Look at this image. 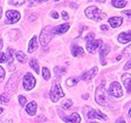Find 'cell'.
Masks as SVG:
<instances>
[{"label": "cell", "instance_id": "d6986e66", "mask_svg": "<svg viewBox=\"0 0 131 123\" xmlns=\"http://www.w3.org/2000/svg\"><path fill=\"white\" fill-rule=\"evenodd\" d=\"M38 48V41H37V37L34 36V37L31 39V41H29V46H28V52L29 53H32L35 50H37Z\"/></svg>", "mask_w": 131, "mask_h": 123}, {"label": "cell", "instance_id": "e575fe53", "mask_svg": "<svg viewBox=\"0 0 131 123\" xmlns=\"http://www.w3.org/2000/svg\"><path fill=\"white\" fill-rule=\"evenodd\" d=\"M123 15H126V17L131 19V10H127V11H123Z\"/></svg>", "mask_w": 131, "mask_h": 123}, {"label": "cell", "instance_id": "52a82bcc", "mask_svg": "<svg viewBox=\"0 0 131 123\" xmlns=\"http://www.w3.org/2000/svg\"><path fill=\"white\" fill-rule=\"evenodd\" d=\"M108 92H109V94L114 96V97H121V96H123V89H122V87H121L119 83L117 82H114L111 84Z\"/></svg>", "mask_w": 131, "mask_h": 123}, {"label": "cell", "instance_id": "2e32d148", "mask_svg": "<svg viewBox=\"0 0 131 123\" xmlns=\"http://www.w3.org/2000/svg\"><path fill=\"white\" fill-rule=\"evenodd\" d=\"M26 112L27 114H29V115H35L37 113V103L35 101L30 102L26 107Z\"/></svg>", "mask_w": 131, "mask_h": 123}, {"label": "cell", "instance_id": "7bdbcfd3", "mask_svg": "<svg viewBox=\"0 0 131 123\" xmlns=\"http://www.w3.org/2000/svg\"><path fill=\"white\" fill-rule=\"evenodd\" d=\"M1 16H2V8L0 7V18H1Z\"/></svg>", "mask_w": 131, "mask_h": 123}, {"label": "cell", "instance_id": "ab89813d", "mask_svg": "<svg viewBox=\"0 0 131 123\" xmlns=\"http://www.w3.org/2000/svg\"><path fill=\"white\" fill-rule=\"evenodd\" d=\"M116 123H125V121L123 120V117H119V118L116 120Z\"/></svg>", "mask_w": 131, "mask_h": 123}, {"label": "cell", "instance_id": "6da1fadb", "mask_svg": "<svg viewBox=\"0 0 131 123\" xmlns=\"http://www.w3.org/2000/svg\"><path fill=\"white\" fill-rule=\"evenodd\" d=\"M85 14H86V16L89 18L97 21L101 20V19L106 17V15L102 14V13L100 12V10L97 7H95V6H91L89 8H87L86 11H85Z\"/></svg>", "mask_w": 131, "mask_h": 123}, {"label": "cell", "instance_id": "ac0fdd59", "mask_svg": "<svg viewBox=\"0 0 131 123\" xmlns=\"http://www.w3.org/2000/svg\"><path fill=\"white\" fill-rule=\"evenodd\" d=\"M109 23L110 25L113 27V28H117L122 25L123 23V18L119 17H111L109 18Z\"/></svg>", "mask_w": 131, "mask_h": 123}, {"label": "cell", "instance_id": "74e56055", "mask_svg": "<svg viewBox=\"0 0 131 123\" xmlns=\"http://www.w3.org/2000/svg\"><path fill=\"white\" fill-rule=\"evenodd\" d=\"M51 17H53V18H59V15H58V13L57 12H52L51 13Z\"/></svg>", "mask_w": 131, "mask_h": 123}, {"label": "cell", "instance_id": "7a4b0ae2", "mask_svg": "<svg viewBox=\"0 0 131 123\" xmlns=\"http://www.w3.org/2000/svg\"><path fill=\"white\" fill-rule=\"evenodd\" d=\"M95 101L97 104L101 105V106H106L107 105V95L106 91H105V86L103 83L96 89Z\"/></svg>", "mask_w": 131, "mask_h": 123}, {"label": "cell", "instance_id": "e0dca14e", "mask_svg": "<svg viewBox=\"0 0 131 123\" xmlns=\"http://www.w3.org/2000/svg\"><path fill=\"white\" fill-rule=\"evenodd\" d=\"M119 41H121L122 43H126L128 41H131V31L123 32V33L119 34Z\"/></svg>", "mask_w": 131, "mask_h": 123}, {"label": "cell", "instance_id": "9c48e42d", "mask_svg": "<svg viewBox=\"0 0 131 123\" xmlns=\"http://www.w3.org/2000/svg\"><path fill=\"white\" fill-rule=\"evenodd\" d=\"M6 17H7V23L9 24H13V23H16L19 20L20 18V14L16 11H13L10 10L6 13Z\"/></svg>", "mask_w": 131, "mask_h": 123}, {"label": "cell", "instance_id": "8fae6325", "mask_svg": "<svg viewBox=\"0 0 131 123\" xmlns=\"http://www.w3.org/2000/svg\"><path fill=\"white\" fill-rule=\"evenodd\" d=\"M96 74H97V67H93L92 69L88 70L85 73L82 74L81 79L84 80V81H88V80H91L92 78H94Z\"/></svg>", "mask_w": 131, "mask_h": 123}, {"label": "cell", "instance_id": "4fadbf2b", "mask_svg": "<svg viewBox=\"0 0 131 123\" xmlns=\"http://www.w3.org/2000/svg\"><path fill=\"white\" fill-rule=\"evenodd\" d=\"M70 28V24L69 23H64V24H61L59 26H56L52 29V33L56 34V35H60V34H64L66 33Z\"/></svg>", "mask_w": 131, "mask_h": 123}, {"label": "cell", "instance_id": "83f0119b", "mask_svg": "<svg viewBox=\"0 0 131 123\" xmlns=\"http://www.w3.org/2000/svg\"><path fill=\"white\" fill-rule=\"evenodd\" d=\"M123 54H124L125 56L130 57L131 56V44H129L128 46H126V47L123 49Z\"/></svg>", "mask_w": 131, "mask_h": 123}, {"label": "cell", "instance_id": "44dd1931", "mask_svg": "<svg viewBox=\"0 0 131 123\" xmlns=\"http://www.w3.org/2000/svg\"><path fill=\"white\" fill-rule=\"evenodd\" d=\"M16 57L17 59V61H20V63H26L27 61V57L24 53H22L20 51H17L16 53Z\"/></svg>", "mask_w": 131, "mask_h": 123}, {"label": "cell", "instance_id": "d6a6232c", "mask_svg": "<svg viewBox=\"0 0 131 123\" xmlns=\"http://www.w3.org/2000/svg\"><path fill=\"white\" fill-rule=\"evenodd\" d=\"M25 1H10V4L12 5H16V6H17V5H22L24 4Z\"/></svg>", "mask_w": 131, "mask_h": 123}, {"label": "cell", "instance_id": "4316f807", "mask_svg": "<svg viewBox=\"0 0 131 123\" xmlns=\"http://www.w3.org/2000/svg\"><path fill=\"white\" fill-rule=\"evenodd\" d=\"M42 76L45 80H49L50 79V71L48 70V68L46 67H43L42 68Z\"/></svg>", "mask_w": 131, "mask_h": 123}, {"label": "cell", "instance_id": "8992f818", "mask_svg": "<svg viewBox=\"0 0 131 123\" xmlns=\"http://www.w3.org/2000/svg\"><path fill=\"white\" fill-rule=\"evenodd\" d=\"M22 85H23V88H24L26 90H32L33 88L36 85V79L34 78L31 73H26L25 76L23 77V82H22Z\"/></svg>", "mask_w": 131, "mask_h": 123}, {"label": "cell", "instance_id": "7c38bea8", "mask_svg": "<svg viewBox=\"0 0 131 123\" xmlns=\"http://www.w3.org/2000/svg\"><path fill=\"white\" fill-rule=\"evenodd\" d=\"M63 120L66 121L67 123H80L81 122V117H80V115H78V114L74 113L72 115H68L66 117H63Z\"/></svg>", "mask_w": 131, "mask_h": 123}, {"label": "cell", "instance_id": "ffe728a7", "mask_svg": "<svg viewBox=\"0 0 131 123\" xmlns=\"http://www.w3.org/2000/svg\"><path fill=\"white\" fill-rule=\"evenodd\" d=\"M71 54L73 55L74 57H79V56H82L84 54V49L78 46V45H73L71 47Z\"/></svg>", "mask_w": 131, "mask_h": 123}, {"label": "cell", "instance_id": "5b68a950", "mask_svg": "<svg viewBox=\"0 0 131 123\" xmlns=\"http://www.w3.org/2000/svg\"><path fill=\"white\" fill-rule=\"evenodd\" d=\"M18 74L13 75L11 78L9 79V81L6 84V91L9 94H14L16 92V87H17V79H18Z\"/></svg>", "mask_w": 131, "mask_h": 123}, {"label": "cell", "instance_id": "7402d4cb", "mask_svg": "<svg viewBox=\"0 0 131 123\" xmlns=\"http://www.w3.org/2000/svg\"><path fill=\"white\" fill-rule=\"evenodd\" d=\"M127 4V1H122V0H115L112 1V5L115 8H123Z\"/></svg>", "mask_w": 131, "mask_h": 123}, {"label": "cell", "instance_id": "d4e9b609", "mask_svg": "<svg viewBox=\"0 0 131 123\" xmlns=\"http://www.w3.org/2000/svg\"><path fill=\"white\" fill-rule=\"evenodd\" d=\"M9 100H10V97H9L6 93H2V94L0 95V103H1V104H6V103H8Z\"/></svg>", "mask_w": 131, "mask_h": 123}, {"label": "cell", "instance_id": "603a6c76", "mask_svg": "<svg viewBox=\"0 0 131 123\" xmlns=\"http://www.w3.org/2000/svg\"><path fill=\"white\" fill-rule=\"evenodd\" d=\"M29 65H30V66H31L32 69H34L36 72H37V74L40 72V69H39V64H38V61L36 60V59H32L31 61H29Z\"/></svg>", "mask_w": 131, "mask_h": 123}, {"label": "cell", "instance_id": "cb8c5ba5", "mask_svg": "<svg viewBox=\"0 0 131 123\" xmlns=\"http://www.w3.org/2000/svg\"><path fill=\"white\" fill-rule=\"evenodd\" d=\"M78 81H79V79L78 78H75V77H70V78H69L68 80H67L66 84H67L69 87H72V86H74V85H76V84L78 83Z\"/></svg>", "mask_w": 131, "mask_h": 123}, {"label": "cell", "instance_id": "b9f144b4", "mask_svg": "<svg viewBox=\"0 0 131 123\" xmlns=\"http://www.w3.org/2000/svg\"><path fill=\"white\" fill-rule=\"evenodd\" d=\"M2 46H3V41H2V39L0 37V49L2 48Z\"/></svg>", "mask_w": 131, "mask_h": 123}, {"label": "cell", "instance_id": "277c9868", "mask_svg": "<svg viewBox=\"0 0 131 123\" xmlns=\"http://www.w3.org/2000/svg\"><path fill=\"white\" fill-rule=\"evenodd\" d=\"M52 28L50 26H46L45 28L42 29L41 33V36H40V41H41V45H45L48 43L49 41H51L52 39Z\"/></svg>", "mask_w": 131, "mask_h": 123}, {"label": "cell", "instance_id": "60d3db41", "mask_svg": "<svg viewBox=\"0 0 131 123\" xmlns=\"http://www.w3.org/2000/svg\"><path fill=\"white\" fill-rule=\"evenodd\" d=\"M100 28H101V30H105V31L108 30V27H107L106 25H101V26H100Z\"/></svg>", "mask_w": 131, "mask_h": 123}, {"label": "cell", "instance_id": "7dc6e473", "mask_svg": "<svg viewBox=\"0 0 131 123\" xmlns=\"http://www.w3.org/2000/svg\"><path fill=\"white\" fill-rule=\"evenodd\" d=\"M92 123H96V122H92Z\"/></svg>", "mask_w": 131, "mask_h": 123}, {"label": "cell", "instance_id": "484cf974", "mask_svg": "<svg viewBox=\"0 0 131 123\" xmlns=\"http://www.w3.org/2000/svg\"><path fill=\"white\" fill-rule=\"evenodd\" d=\"M71 106H72V101H71V100H66V101H64L63 104H62V108H63L64 110L70 109Z\"/></svg>", "mask_w": 131, "mask_h": 123}, {"label": "cell", "instance_id": "bcb514c9", "mask_svg": "<svg viewBox=\"0 0 131 123\" xmlns=\"http://www.w3.org/2000/svg\"><path fill=\"white\" fill-rule=\"evenodd\" d=\"M2 111H3V109H2V108H1V107H0V114H1V113H2Z\"/></svg>", "mask_w": 131, "mask_h": 123}, {"label": "cell", "instance_id": "4dcf8cb0", "mask_svg": "<svg viewBox=\"0 0 131 123\" xmlns=\"http://www.w3.org/2000/svg\"><path fill=\"white\" fill-rule=\"evenodd\" d=\"M8 61V57L7 55H5V53H0V63H6Z\"/></svg>", "mask_w": 131, "mask_h": 123}, {"label": "cell", "instance_id": "1f68e13d", "mask_svg": "<svg viewBox=\"0 0 131 123\" xmlns=\"http://www.w3.org/2000/svg\"><path fill=\"white\" fill-rule=\"evenodd\" d=\"M5 77V70L0 66V82H2L4 80Z\"/></svg>", "mask_w": 131, "mask_h": 123}, {"label": "cell", "instance_id": "30bf717a", "mask_svg": "<svg viewBox=\"0 0 131 123\" xmlns=\"http://www.w3.org/2000/svg\"><path fill=\"white\" fill-rule=\"evenodd\" d=\"M110 50L111 47L109 45H103V46H101V49H100V52H99V57H100V61H101L102 66L106 65V56L110 52Z\"/></svg>", "mask_w": 131, "mask_h": 123}, {"label": "cell", "instance_id": "ba28073f", "mask_svg": "<svg viewBox=\"0 0 131 123\" xmlns=\"http://www.w3.org/2000/svg\"><path fill=\"white\" fill-rule=\"evenodd\" d=\"M102 45L101 40H92L87 42V50L92 54H94L95 51Z\"/></svg>", "mask_w": 131, "mask_h": 123}, {"label": "cell", "instance_id": "5bb4252c", "mask_svg": "<svg viewBox=\"0 0 131 123\" xmlns=\"http://www.w3.org/2000/svg\"><path fill=\"white\" fill-rule=\"evenodd\" d=\"M88 118H100V119H107V116L103 115L101 112L97 111V110H91L88 113Z\"/></svg>", "mask_w": 131, "mask_h": 123}, {"label": "cell", "instance_id": "f6af8a7d", "mask_svg": "<svg viewBox=\"0 0 131 123\" xmlns=\"http://www.w3.org/2000/svg\"><path fill=\"white\" fill-rule=\"evenodd\" d=\"M121 59H122V56H118V57H117V60H118V61L121 60Z\"/></svg>", "mask_w": 131, "mask_h": 123}, {"label": "cell", "instance_id": "ee69618b", "mask_svg": "<svg viewBox=\"0 0 131 123\" xmlns=\"http://www.w3.org/2000/svg\"><path fill=\"white\" fill-rule=\"evenodd\" d=\"M128 115H129V117H131V108L130 110H129V112H128Z\"/></svg>", "mask_w": 131, "mask_h": 123}, {"label": "cell", "instance_id": "f35d334b", "mask_svg": "<svg viewBox=\"0 0 131 123\" xmlns=\"http://www.w3.org/2000/svg\"><path fill=\"white\" fill-rule=\"evenodd\" d=\"M124 69H129V68H131V61H127V64L124 66V67H123Z\"/></svg>", "mask_w": 131, "mask_h": 123}, {"label": "cell", "instance_id": "836d02e7", "mask_svg": "<svg viewBox=\"0 0 131 123\" xmlns=\"http://www.w3.org/2000/svg\"><path fill=\"white\" fill-rule=\"evenodd\" d=\"M62 16H63V19H64V20H68V19H69V15H68V13L65 12V11L62 12Z\"/></svg>", "mask_w": 131, "mask_h": 123}, {"label": "cell", "instance_id": "8d00e7d4", "mask_svg": "<svg viewBox=\"0 0 131 123\" xmlns=\"http://www.w3.org/2000/svg\"><path fill=\"white\" fill-rule=\"evenodd\" d=\"M37 120L38 121H45V120H46V117H45V115H39L37 117Z\"/></svg>", "mask_w": 131, "mask_h": 123}, {"label": "cell", "instance_id": "3957f363", "mask_svg": "<svg viewBox=\"0 0 131 123\" xmlns=\"http://www.w3.org/2000/svg\"><path fill=\"white\" fill-rule=\"evenodd\" d=\"M64 96H65V93L63 92L61 86L57 82H55L53 84L52 90L50 91V99L53 102H57L59 99L61 98V97H64Z\"/></svg>", "mask_w": 131, "mask_h": 123}, {"label": "cell", "instance_id": "d590c367", "mask_svg": "<svg viewBox=\"0 0 131 123\" xmlns=\"http://www.w3.org/2000/svg\"><path fill=\"white\" fill-rule=\"evenodd\" d=\"M85 40H86V41H92V40H94V34H93V33H90L86 37V39H85Z\"/></svg>", "mask_w": 131, "mask_h": 123}, {"label": "cell", "instance_id": "9a60e30c", "mask_svg": "<svg viewBox=\"0 0 131 123\" xmlns=\"http://www.w3.org/2000/svg\"><path fill=\"white\" fill-rule=\"evenodd\" d=\"M122 80H123V83L126 89L127 92H131V74H123L122 76Z\"/></svg>", "mask_w": 131, "mask_h": 123}, {"label": "cell", "instance_id": "f546056e", "mask_svg": "<svg viewBox=\"0 0 131 123\" xmlns=\"http://www.w3.org/2000/svg\"><path fill=\"white\" fill-rule=\"evenodd\" d=\"M18 101H19L20 106L23 107L25 104H26V101H27V100H26V98H25L23 95H19V96H18Z\"/></svg>", "mask_w": 131, "mask_h": 123}, {"label": "cell", "instance_id": "f1b7e54d", "mask_svg": "<svg viewBox=\"0 0 131 123\" xmlns=\"http://www.w3.org/2000/svg\"><path fill=\"white\" fill-rule=\"evenodd\" d=\"M54 71H55V73L57 74V75H60V74L65 73L66 69H65V68H63V67H59V66H56V67H55V69H54Z\"/></svg>", "mask_w": 131, "mask_h": 123}]
</instances>
